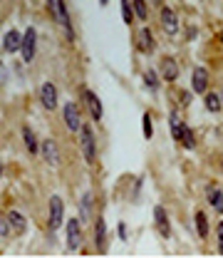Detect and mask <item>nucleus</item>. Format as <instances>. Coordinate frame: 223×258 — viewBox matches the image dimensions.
<instances>
[{
    "label": "nucleus",
    "mask_w": 223,
    "mask_h": 258,
    "mask_svg": "<svg viewBox=\"0 0 223 258\" xmlns=\"http://www.w3.org/2000/svg\"><path fill=\"white\" fill-rule=\"evenodd\" d=\"M89 208H92V194H84V198H82V206H79L82 221H87V216H89Z\"/></svg>",
    "instance_id": "nucleus-22"
},
{
    "label": "nucleus",
    "mask_w": 223,
    "mask_h": 258,
    "mask_svg": "<svg viewBox=\"0 0 223 258\" xmlns=\"http://www.w3.org/2000/svg\"><path fill=\"white\" fill-rule=\"evenodd\" d=\"M35 42H37V32H35L32 28H27L25 35L20 38V52H22V60H25V62H30V60L35 58Z\"/></svg>",
    "instance_id": "nucleus-3"
},
{
    "label": "nucleus",
    "mask_w": 223,
    "mask_h": 258,
    "mask_svg": "<svg viewBox=\"0 0 223 258\" xmlns=\"http://www.w3.org/2000/svg\"><path fill=\"white\" fill-rule=\"evenodd\" d=\"M65 122H67V127L72 129V132H77L79 124H82V120H79V110L74 107L72 102H70V104H65Z\"/></svg>",
    "instance_id": "nucleus-11"
},
{
    "label": "nucleus",
    "mask_w": 223,
    "mask_h": 258,
    "mask_svg": "<svg viewBox=\"0 0 223 258\" xmlns=\"http://www.w3.org/2000/svg\"><path fill=\"white\" fill-rule=\"evenodd\" d=\"M161 25H164V30H166L169 35H176L179 20H176V12H174L171 8H164V10H161Z\"/></svg>",
    "instance_id": "nucleus-7"
},
{
    "label": "nucleus",
    "mask_w": 223,
    "mask_h": 258,
    "mask_svg": "<svg viewBox=\"0 0 223 258\" xmlns=\"http://www.w3.org/2000/svg\"><path fill=\"white\" fill-rule=\"evenodd\" d=\"M139 48L144 52H151L154 50V40H151V32L149 30H142V38H139Z\"/></svg>",
    "instance_id": "nucleus-20"
},
{
    "label": "nucleus",
    "mask_w": 223,
    "mask_h": 258,
    "mask_svg": "<svg viewBox=\"0 0 223 258\" xmlns=\"http://www.w3.org/2000/svg\"><path fill=\"white\" fill-rule=\"evenodd\" d=\"M196 234L201 236V238H206V234H209V218H206V214H196Z\"/></svg>",
    "instance_id": "nucleus-17"
},
{
    "label": "nucleus",
    "mask_w": 223,
    "mask_h": 258,
    "mask_svg": "<svg viewBox=\"0 0 223 258\" xmlns=\"http://www.w3.org/2000/svg\"><path fill=\"white\" fill-rule=\"evenodd\" d=\"M151 134H154V129H151V117H149V114H144V136H147V139H151Z\"/></svg>",
    "instance_id": "nucleus-27"
},
{
    "label": "nucleus",
    "mask_w": 223,
    "mask_h": 258,
    "mask_svg": "<svg viewBox=\"0 0 223 258\" xmlns=\"http://www.w3.org/2000/svg\"><path fill=\"white\" fill-rule=\"evenodd\" d=\"M179 139H184V146L186 149H196V142H194V134L186 124H179Z\"/></svg>",
    "instance_id": "nucleus-16"
},
{
    "label": "nucleus",
    "mask_w": 223,
    "mask_h": 258,
    "mask_svg": "<svg viewBox=\"0 0 223 258\" xmlns=\"http://www.w3.org/2000/svg\"><path fill=\"white\" fill-rule=\"evenodd\" d=\"M62 211H65L62 196H52L50 198V228H60L62 226Z\"/></svg>",
    "instance_id": "nucleus-4"
},
{
    "label": "nucleus",
    "mask_w": 223,
    "mask_h": 258,
    "mask_svg": "<svg viewBox=\"0 0 223 258\" xmlns=\"http://www.w3.org/2000/svg\"><path fill=\"white\" fill-rule=\"evenodd\" d=\"M40 100H42V107L45 110H55L57 107V90L52 82H45L40 87Z\"/></svg>",
    "instance_id": "nucleus-5"
},
{
    "label": "nucleus",
    "mask_w": 223,
    "mask_h": 258,
    "mask_svg": "<svg viewBox=\"0 0 223 258\" xmlns=\"http://www.w3.org/2000/svg\"><path fill=\"white\" fill-rule=\"evenodd\" d=\"M132 10L137 12V18H142V20L147 18V5H144V0H134V2H132Z\"/></svg>",
    "instance_id": "nucleus-25"
},
{
    "label": "nucleus",
    "mask_w": 223,
    "mask_h": 258,
    "mask_svg": "<svg viewBox=\"0 0 223 258\" xmlns=\"http://www.w3.org/2000/svg\"><path fill=\"white\" fill-rule=\"evenodd\" d=\"M22 139H25V146H27L30 154H37V152H40L37 139H35V134H32V129L30 127H22Z\"/></svg>",
    "instance_id": "nucleus-15"
},
{
    "label": "nucleus",
    "mask_w": 223,
    "mask_h": 258,
    "mask_svg": "<svg viewBox=\"0 0 223 258\" xmlns=\"http://www.w3.org/2000/svg\"><path fill=\"white\" fill-rule=\"evenodd\" d=\"M117 234H119V238L124 241V238H127V226H124V224H119V231H117Z\"/></svg>",
    "instance_id": "nucleus-29"
},
{
    "label": "nucleus",
    "mask_w": 223,
    "mask_h": 258,
    "mask_svg": "<svg viewBox=\"0 0 223 258\" xmlns=\"http://www.w3.org/2000/svg\"><path fill=\"white\" fill-rule=\"evenodd\" d=\"M191 84H194V92H206V87H209V72L204 70V67H196L194 70V80H191Z\"/></svg>",
    "instance_id": "nucleus-8"
},
{
    "label": "nucleus",
    "mask_w": 223,
    "mask_h": 258,
    "mask_svg": "<svg viewBox=\"0 0 223 258\" xmlns=\"http://www.w3.org/2000/svg\"><path fill=\"white\" fill-rule=\"evenodd\" d=\"M206 110L209 112H221V97L216 92H209L206 94Z\"/></svg>",
    "instance_id": "nucleus-18"
},
{
    "label": "nucleus",
    "mask_w": 223,
    "mask_h": 258,
    "mask_svg": "<svg viewBox=\"0 0 223 258\" xmlns=\"http://www.w3.org/2000/svg\"><path fill=\"white\" fill-rule=\"evenodd\" d=\"M144 80H147V84L151 90H156V74H154V70H147V72H144Z\"/></svg>",
    "instance_id": "nucleus-26"
},
{
    "label": "nucleus",
    "mask_w": 223,
    "mask_h": 258,
    "mask_svg": "<svg viewBox=\"0 0 223 258\" xmlns=\"http://www.w3.org/2000/svg\"><path fill=\"white\" fill-rule=\"evenodd\" d=\"M154 218H156V226H159L161 236H169V234H171V228H169V218H166V211H164L161 206H156V208H154Z\"/></svg>",
    "instance_id": "nucleus-14"
},
{
    "label": "nucleus",
    "mask_w": 223,
    "mask_h": 258,
    "mask_svg": "<svg viewBox=\"0 0 223 258\" xmlns=\"http://www.w3.org/2000/svg\"><path fill=\"white\" fill-rule=\"evenodd\" d=\"M161 77L169 80V82H174V80L179 77V64H176L174 58H164V60H161Z\"/></svg>",
    "instance_id": "nucleus-9"
},
{
    "label": "nucleus",
    "mask_w": 223,
    "mask_h": 258,
    "mask_svg": "<svg viewBox=\"0 0 223 258\" xmlns=\"http://www.w3.org/2000/svg\"><path fill=\"white\" fill-rule=\"evenodd\" d=\"M20 38H22V35H20L17 30H10V32L5 35V40H2V50H5V52H17V50H20Z\"/></svg>",
    "instance_id": "nucleus-12"
},
{
    "label": "nucleus",
    "mask_w": 223,
    "mask_h": 258,
    "mask_svg": "<svg viewBox=\"0 0 223 258\" xmlns=\"http://www.w3.org/2000/svg\"><path fill=\"white\" fill-rule=\"evenodd\" d=\"M42 154H45V159L55 166L57 162H60V154H57V144L52 142V139H45L42 142Z\"/></svg>",
    "instance_id": "nucleus-13"
},
{
    "label": "nucleus",
    "mask_w": 223,
    "mask_h": 258,
    "mask_svg": "<svg viewBox=\"0 0 223 258\" xmlns=\"http://www.w3.org/2000/svg\"><path fill=\"white\" fill-rule=\"evenodd\" d=\"M47 8H50V12H52V18L65 28V35L72 40L74 32H72V22H70V15H67V8H65V2L62 0H47Z\"/></svg>",
    "instance_id": "nucleus-1"
},
{
    "label": "nucleus",
    "mask_w": 223,
    "mask_h": 258,
    "mask_svg": "<svg viewBox=\"0 0 223 258\" xmlns=\"http://www.w3.org/2000/svg\"><path fill=\"white\" fill-rule=\"evenodd\" d=\"M79 149H82V156H84V162H94V136H92V129L84 127V124H79Z\"/></svg>",
    "instance_id": "nucleus-2"
},
{
    "label": "nucleus",
    "mask_w": 223,
    "mask_h": 258,
    "mask_svg": "<svg viewBox=\"0 0 223 258\" xmlns=\"http://www.w3.org/2000/svg\"><path fill=\"white\" fill-rule=\"evenodd\" d=\"M84 97H87V104H89L92 120H94V122H99V120H102V102H99V97H97L92 90H87V92H84Z\"/></svg>",
    "instance_id": "nucleus-10"
},
{
    "label": "nucleus",
    "mask_w": 223,
    "mask_h": 258,
    "mask_svg": "<svg viewBox=\"0 0 223 258\" xmlns=\"http://www.w3.org/2000/svg\"><path fill=\"white\" fill-rule=\"evenodd\" d=\"M211 204H214V208H216V211H223V194H221V189H214V192H211Z\"/></svg>",
    "instance_id": "nucleus-23"
},
{
    "label": "nucleus",
    "mask_w": 223,
    "mask_h": 258,
    "mask_svg": "<svg viewBox=\"0 0 223 258\" xmlns=\"http://www.w3.org/2000/svg\"><path fill=\"white\" fill-rule=\"evenodd\" d=\"M7 234H10V224H7V218L0 216V236H7Z\"/></svg>",
    "instance_id": "nucleus-28"
},
{
    "label": "nucleus",
    "mask_w": 223,
    "mask_h": 258,
    "mask_svg": "<svg viewBox=\"0 0 223 258\" xmlns=\"http://www.w3.org/2000/svg\"><path fill=\"white\" fill-rule=\"evenodd\" d=\"M7 224H10L15 231H25V226H27V224H25V218H22L17 211H10V216H7Z\"/></svg>",
    "instance_id": "nucleus-19"
},
{
    "label": "nucleus",
    "mask_w": 223,
    "mask_h": 258,
    "mask_svg": "<svg viewBox=\"0 0 223 258\" xmlns=\"http://www.w3.org/2000/svg\"><path fill=\"white\" fill-rule=\"evenodd\" d=\"M122 18H124V22H132V18H134L132 2H129V0H122Z\"/></svg>",
    "instance_id": "nucleus-24"
},
{
    "label": "nucleus",
    "mask_w": 223,
    "mask_h": 258,
    "mask_svg": "<svg viewBox=\"0 0 223 258\" xmlns=\"http://www.w3.org/2000/svg\"><path fill=\"white\" fill-rule=\"evenodd\" d=\"M104 234H107V224H104V218H99L97 221V248L102 251V246H104Z\"/></svg>",
    "instance_id": "nucleus-21"
},
{
    "label": "nucleus",
    "mask_w": 223,
    "mask_h": 258,
    "mask_svg": "<svg viewBox=\"0 0 223 258\" xmlns=\"http://www.w3.org/2000/svg\"><path fill=\"white\" fill-rule=\"evenodd\" d=\"M82 244V228H79V221L77 218H70L67 221V246L70 251H77Z\"/></svg>",
    "instance_id": "nucleus-6"
},
{
    "label": "nucleus",
    "mask_w": 223,
    "mask_h": 258,
    "mask_svg": "<svg viewBox=\"0 0 223 258\" xmlns=\"http://www.w3.org/2000/svg\"><path fill=\"white\" fill-rule=\"evenodd\" d=\"M0 172H2V169H0Z\"/></svg>",
    "instance_id": "nucleus-30"
}]
</instances>
